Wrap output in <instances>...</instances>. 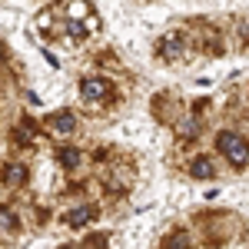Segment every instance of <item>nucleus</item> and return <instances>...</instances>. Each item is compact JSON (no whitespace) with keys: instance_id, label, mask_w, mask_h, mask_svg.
<instances>
[{"instance_id":"nucleus-2","label":"nucleus","mask_w":249,"mask_h":249,"mask_svg":"<svg viewBox=\"0 0 249 249\" xmlns=\"http://www.w3.org/2000/svg\"><path fill=\"white\" fill-rule=\"evenodd\" d=\"M110 93V87H107V83H103V80H83V96H87V100H103V96Z\"/></svg>"},{"instance_id":"nucleus-7","label":"nucleus","mask_w":249,"mask_h":249,"mask_svg":"<svg viewBox=\"0 0 249 249\" xmlns=\"http://www.w3.org/2000/svg\"><path fill=\"white\" fill-rule=\"evenodd\" d=\"M166 249H186V243H183V236H173L170 243H166Z\"/></svg>"},{"instance_id":"nucleus-4","label":"nucleus","mask_w":249,"mask_h":249,"mask_svg":"<svg viewBox=\"0 0 249 249\" xmlns=\"http://www.w3.org/2000/svg\"><path fill=\"white\" fill-rule=\"evenodd\" d=\"M50 123H53V126H57V130H63V133H70V130H73V116H67V113L53 116V120H50Z\"/></svg>"},{"instance_id":"nucleus-6","label":"nucleus","mask_w":249,"mask_h":249,"mask_svg":"<svg viewBox=\"0 0 249 249\" xmlns=\"http://www.w3.org/2000/svg\"><path fill=\"white\" fill-rule=\"evenodd\" d=\"M60 160H63L67 166H73V163H77V150H63V153H60Z\"/></svg>"},{"instance_id":"nucleus-5","label":"nucleus","mask_w":249,"mask_h":249,"mask_svg":"<svg viewBox=\"0 0 249 249\" xmlns=\"http://www.w3.org/2000/svg\"><path fill=\"white\" fill-rule=\"evenodd\" d=\"M193 176H213V166L199 160V163H193Z\"/></svg>"},{"instance_id":"nucleus-1","label":"nucleus","mask_w":249,"mask_h":249,"mask_svg":"<svg viewBox=\"0 0 249 249\" xmlns=\"http://www.w3.org/2000/svg\"><path fill=\"white\" fill-rule=\"evenodd\" d=\"M219 150L230 156L236 166H243L246 163V156H249V146H246V140H239L236 133H223L219 136Z\"/></svg>"},{"instance_id":"nucleus-3","label":"nucleus","mask_w":249,"mask_h":249,"mask_svg":"<svg viewBox=\"0 0 249 249\" xmlns=\"http://www.w3.org/2000/svg\"><path fill=\"white\" fill-rule=\"evenodd\" d=\"M93 213H96L93 206H80V210H73V216H67V223H70V226H83Z\"/></svg>"}]
</instances>
